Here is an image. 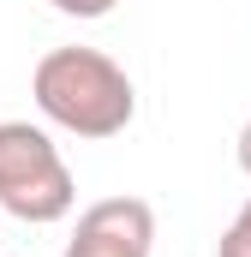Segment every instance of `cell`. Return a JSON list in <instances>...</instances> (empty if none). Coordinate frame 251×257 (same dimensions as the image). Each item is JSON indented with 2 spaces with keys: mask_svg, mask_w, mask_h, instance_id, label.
<instances>
[{
  "mask_svg": "<svg viewBox=\"0 0 251 257\" xmlns=\"http://www.w3.org/2000/svg\"><path fill=\"white\" fill-rule=\"evenodd\" d=\"M36 102L78 138H114L132 120V84L96 48H54L36 66Z\"/></svg>",
  "mask_w": 251,
  "mask_h": 257,
  "instance_id": "1",
  "label": "cell"
},
{
  "mask_svg": "<svg viewBox=\"0 0 251 257\" xmlns=\"http://www.w3.org/2000/svg\"><path fill=\"white\" fill-rule=\"evenodd\" d=\"M0 203L24 221H60L72 209V174L54 144L24 120L0 126Z\"/></svg>",
  "mask_w": 251,
  "mask_h": 257,
  "instance_id": "2",
  "label": "cell"
},
{
  "mask_svg": "<svg viewBox=\"0 0 251 257\" xmlns=\"http://www.w3.org/2000/svg\"><path fill=\"white\" fill-rule=\"evenodd\" d=\"M150 239H156L150 203H138V197H102V203L84 209L66 257H150Z\"/></svg>",
  "mask_w": 251,
  "mask_h": 257,
  "instance_id": "3",
  "label": "cell"
},
{
  "mask_svg": "<svg viewBox=\"0 0 251 257\" xmlns=\"http://www.w3.org/2000/svg\"><path fill=\"white\" fill-rule=\"evenodd\" d=\"M215 257H251V203L233 215V227L221 233V251H215Z\"/></svg>",
  "mask_w": 251,
  "mask_h": 257,
  "instance_id": "4",
  "label": "cell"
},
{
  "mask_svg": "<svg viewBox=\"0 0 251 257\" xmlns=\"http://www.w3.org/2000/svg\"><path fill=\"white\" fill-rule=\"evenodd\" d=\"M54 6H60V12H72V18H102L114 0H54Z\"/></svg>",
  "mask_w": 251,
  "mask_h": 257,
  "instance_id": "5",
  "label": "cell"
},
{
  "mask_svg": "<svg viewBox=\"0 0 251 257\" xmlns=\"http://www.w3.org/2000/svg\"><path fill=\"white\" fill-rule=\"evenodd\" d=\"M239 162H245V174H251V126L239 132Z\"/></svg>",
  "mask_w": 251,
  "mask_h": 257,
  "instance_id": "6",
  "label": "cell"
}]
</instances>
